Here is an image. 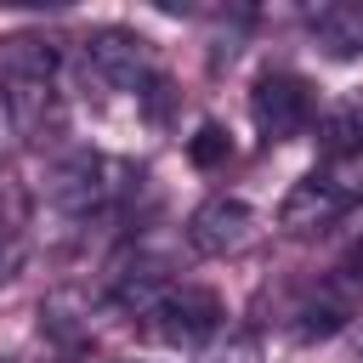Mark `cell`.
Wrapping results in <instances>:
<instances>
[{"mask_svg": "<svg viewBox=\"0 0 363 363\" xmlns=\"http://www.w3.org/2000/svg\"><path fill=\"white\" fill-rule=\"evenodd\" d=\"M352 204H357V193H352L346 182H335V176H306V182L289 187V199H284V210H278V227L295 233V238H312V233H329L335 221H346Z\"/></svg>", "mask_w": 363, "mask_h": 363, "instance_id": "obj_6", "label": "cell"}, {"mask_svg": "<svg viewBox=\"0 0 363 363\" xmlns=\"http://www.w3.org/2000/svg\"><path fill=\"white\" fill-rule=\"evenodd\" d=\"M312 34L329 57H363V0H335L312 11Z\"/></svg>", "mask_w": 363, "mask_h": 363, "instance_id": "obj_7", "label": "cell"}, {"mask_svg": "<svg viewBox=\"0 0 363 363\" xmlns=\"http://www.w3.org/2000/svg\"><path fill=\"white\" fill-rule=\"evenodd\" d=\"M227 153H233V142H227V130H221V125H199V136H187V159H193L199 170L227 164Z\"/></svg>", "mask_w": 363, "mask_h": 363, "instance_id": "obj_11", "label": "cell"}, {"mask_svg": "<svg viewBox=\"0 0 363 363\" xmlns=\"http://www.w3.org/2000/svg\"><path fill=\"white\" fill-rule=\"evenodd\" d=\"M250 119L267 142H284L295 130H306L312 119V85L289 68H267L255 85H250Z\"/></svg>", "mask_w": 363, "mask_h": 363, "instance_id": "obj_3", "label": "cell"}, {"mask_svg": "<svg viewBox=\"0 0 363 363\" xmlns=\"http://www.w3.org/2000/svg\"><path fill=\"white\" fill-rule=\"evenodd\" d=\"M147 318H153V335L159 340H170V346H199V340H210L216 329H221V295L216 289H204V284H170L153 306H147Z\"/></svg>", "mask_w": 363, "mask_h": 363, "instance_id": "obj_2", "label": "cell"}, {"mask_svg": "<svg viewBox=\"0 0 363 363\" xmlns=\"http://www.w3.org/2000/svg\"><path fill=\"white\" fill-rule=\"evenodd\" d=\"M17 147H23V130H17V113H11V102H6V91H0V164H11Z\"/></svg>", "mask_w": 363, "mask_h": 363, "instance_id": "obj_12", "label": "cell"}, {"mask_svg": "<svg viewBox=\"0 0 363 363\" xmlns=\"http://www.w3.org/2000/svg\"><path fill=\"white\" fill-rule=\"evenodd\" d=\"M318 142H323L329 153H357V147H363V91H352L346 102H335V108L323 113Z\"/></svg>", "mask_w": 363, "mask_h": 363, "instance_id": "obj_9", "label": "cell"}, {"mask_svg": "<svg viewBox=\"0 0 363 363\" xmlns=\"http://www.w3.org/2000/svg\"><path fill=\"white\" fill-rule=\"evenodd\" d=\"M62 363H108L102 352H74V357H62Z\"/></svg>", "mask_w": 363, "mask_h": 363, "instance_id": "obj_14", "label": "cell"}, {"mask_svg": "<svg viewBox=\"0 0 363 363\" xmlns=\"http://www.w3.org/2000/svg\"><path fill=\"white\" fill-rule=\"evenodd\" d=\"M255 233H261V221H255V210L244 204V199H233V193H210L193 216H187V244L199 250V255H244L250 244H255Z\"/></svg>", "mask_w": 363, "mask_h": 363, "instance_id": "obj_4", "label": "cell"}, {"mask_svg": "<svg viewBox=\"0 0 363 363\" xmlns=\"http://www.w3.org/2000/svg\"><path fill=\"white\" fill-rule=\"evenodd\" d=\"M346 318H352V301H346V295H323V301H312V306L301 312L295 335H301V340H323V335L346 329Z\"/></svg>", "mask_w": 363, "mask_h": 363, "instance_id": "obj_10", "label": "cell"}, {"mask_svg": "<svg viewBox=\"0 0 363 363\" xmlns=\"http://www.w3.org/2000/svg\"><path fill=\"white\" fill-rule=\"evenodd\" d=\"M28 255V199L17 182H0V284L23 272Z\"/></svg>", "mask_w": 363, "mask_h": 363, "instance_id": "obj_8", "label": "cell"}, {"mask_svg": "<svg viewBox=\"0 0 363 363\" xmlns=\"http://www.w3.org/2000/svg\"><path fill=\"white\" fill-rule=\"evenodd\" d=\"M0 363H17V357H0Z\"/></svg>", "mask_w": 363, "mask_h": 363, "instance_id": "obj_15", "label": "cell"}, {"mask_svg": "<svg viewBox=\"0 0 363 363\" xmlns=\"http://www.w3.org/2000/svg\"><path fill=\"white\" fill-rule=\"evenodd\" d=\"M85 62L108 85H119V91H130V96H142V102L159 108L164 74H159V57H153V40L147 34H136V28H96L85 40Z\"/></svg>", "mask_w": 363, "mask_h": 363, "instance_id": "obj_1", "label": "cell"}, {"mask_svg": "<svg viewBox=\"0 0 363 363\" xmlns=\"http://www.w3.org/2000/svg\"><path fill=\"white\" fill-rule=\"evenodd\" d=\"M204 363H255V340H250V335H233V340H227V346H216Z\"/></svg>", "mask_w": 363, "mask_h": 363, "instance_id": "obj_13", "label": "cell"}, {"mask_svg": "<svg viewBox=\"0 0 363 363\" xmlns=\"http://www.w3.org/2000/svg\"><path fill=\"white\" fill-rule=\"evenodd\" d=\"M108 176H113V170H108L96 153L74 147V153H62V159L51 164V176H45V199H51L68 221H91V216L108 204V193H113Z\"/></svg>", "mask_w": 363, "mask_h": 363, "instance_id": "obj_5", "label": "cell"}]
</instances>
